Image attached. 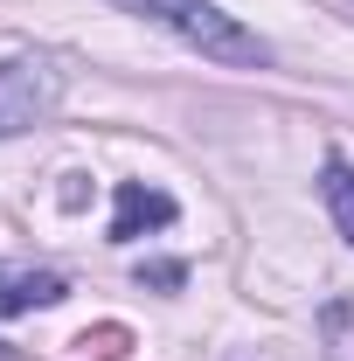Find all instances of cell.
<instances>
[{
    "mask_svg": "<svg viewBox=\"0 0 354 361\" xmlns=\"http://www.w3.org/2000/svg\"><path fill=\"white\" fill-rule=\"evenodd\" d=\"M111 7H126V14H139V21L181 35L188 49H202V56L222 63V70H264L271 63V42L257 35V28H243L236 14H222L216 0H111Z\"/></svg>",
    "mask_w": 354,
    "mask_h": 361,
    "instance_id": "1",
    "label": "cell"
},
{
    "mask_svg": "<svg viewBox=\"0 0 354 361\" xmlns=\"http://www.w3.org/2000/svg\"><path fill=\"white\" fill-rule=\"evenodd\" d=\"M56 104H63V70L49 56H7L0 63V139L49 126Z\"/></svg>",
    "mask_w": 354,
    "mask_h": 361,
    "instance_id": "2",
    "label": "cell"
},
{
    "mask_svg": "<svg viewBox=\"0 0 354 361\" xmlns=\"http://www.w3.org/2000/svg\"><path fill=\"white\" fill-rule=\"evenodd\" d=\"M174 223V195L146 188V180H118V216H111V243H133L146 229H167Z\"/></svg>",
    "mask_w": 354,
    "mask_h": 361,
    "instance_id": "3",
    "label": "cell"
},
{
    "mask_svg": "<svg viewBox=\"0 0 354 361\" xmlns=\"http://www.w3.org/2000/svg\"><path fill=\"white\" fill-rule=\"evenodd\" d=\"M70 285L56 278V271H0V319L14 313H35V306H56Z\"/></svg>",
    "mask_w": 354,
    "mask_h": 361,
    "instance_id": "4",
    "label": "cell"
},
{
    "mask_svg": "<svg viewBox=\"0 0 354 361\" xmlns=\"http://www.w3.org/2000/svg\"><path fill=\"white\" fill-rule=\"evenodd\" d=\"M319 195H326V209H334L341 236L354 243V167L341 160V153H326V167H319Z\"/></svg>",
    "mask_w": 354,
    "mask_h": 361,
    "instance_id": "5",
    "label": "cell"
},
{
    "mask_svg": "<svg viewBox=\"0 0 354 361\" xmlns=\"http://www.w3.org/2000/svg\"><path fill=\"white\" fill-rule=\"evenodd\" d=\"M126 341H133L126 326H90L77 348H90V355H104V361H118V355H126Z\"/></svg>",
    "mask_w": 354,
    "mask_h": 361,
    "instance_id": "6",
    "label": "cell"
},
{
    "mask_svg": "<svg viewBox=\"0 0 354 361\" xmlns=\"http://www.w3.org/2000/svg\"><path fill=\"white\" fill-rule=\"evenodd\" d=\"M133 278H139V285H153V292H174L181 278H188V264H174V257H160V264H139Z\"/></svg>",
    "mask_w": 354,
    "mask_h": 361,
    "instance_id": "7",
    "label": "cell"
}]
</instances>
